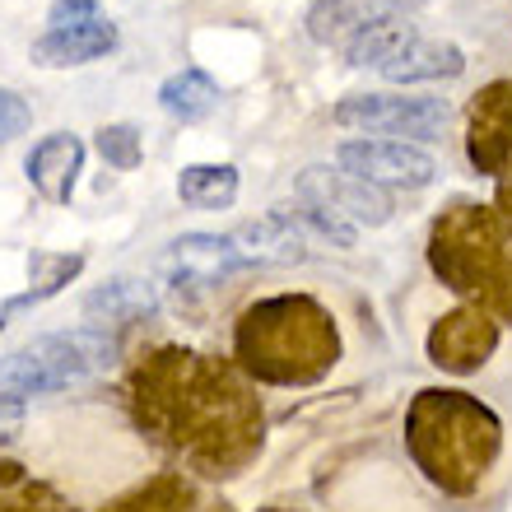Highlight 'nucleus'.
<instances>
[{
	"instance_id": "f03ea898",
	"label": "nucleus",
	"mask_w": 512,
	"mask_h": 512,
	"mask_svg": "<svg viewBox=\"0 0 512 512\" xmlns=\"http://www.w3.org/2000/svg\"><path fill=\"white\" fill-rule=\"evenodd\" d=\"M233 354L247 378L275 387H308L326 378L340 359L336 317L312 294H275L261 298L238 317Z\"/></svg>"
},
{
	"instance_id": "2eb2a0df",
	"label": "nucleus",
	"mask_w": 512,
	"mask_h": 512,
	"mask_svg": "<svg viewBox=\"0 0 512 512\" xmlns=\"http://www.w3.org/2000/svg\"><path fill=\"white\" fill-rule=\"evenodd\" d=\"M233 243L252 266H298V261H308V233L298 229L284 210L247 219L243 229L233 233Z\"/></svg>"
},
{
	"instance_id": "423d86ee",
	"label": "nucleus",
	"mask_w": 512,
	"mask_h": 512,
	"mask_svg": "<svg viewBox=\"0 0 512 512\" xmlns=\"http://www.w3.org/2000/svg\"><path fill=\"white\" fill-rule=\"evenodd\" d=\"M340 126L368 135H405L415 140H438L447 126V103L443 98H419V94H350L340 98L331 112Z\"/></svg>"
},
{
	"instance_id": "7ed1b4c3",
	"label": "nucleus",
	"mask_w": 512,
	"mask_h": 512,
	"mask_svg": "<svg viewBox=\"0 0 512 512\" xmlns=\"http://www.w3.org/2000/svg\"><path fill=\"white\" fill-rule=\"evenodd\" d=\"M499 419L466 391H419L405 415V447L447 494H471L499 457Z\"/></svg>"
},
{
	"instance_id": "6e6552de",
	"label": "nucleus",
	"mask_w": 512,
	"mask_h": 512,
	"mask_svg": "<svg viewBox=\"0 0 512 512\" xmlns=\"http://www.w3.org/2000/svg\"><path fill=\"white\" fill-rule=\"evenodd\" d=\"M298 201L317 205V210H331L336 219H345V224H364V229H382L391 219V196L382 187H373V182H364V177L354 173H340V168H326V163H312V168H303L294 182Z\"/></svg>"
},
{
	"instance_id": "412c9836",
	"label": "nucleus",
	"mask_w": 512,
	"mask_h": 512,
	"mask_svg": "<svg viewBox=\"0 0 512 512\" xmlns=\"http://www.w3.org/2000/svg\"><path fill=\"white\" fill-rule=\"evenodd\" d=\"M108 512H201V499H196V489H191L187 480L159 475V480H149L145 489L126 494L122 503H112Z\"/></svg>"
},
{
	"instance_id": "f3484780",
	"label": "nucleus",
	"mask_w": 512,
	"mask_h": 512,
	"mask_svg": "<svg viewBox=\"0 0 512 512\" xmlns=\"http://www.w3.org/2000/svg\"><path fill=\"white\" fill-rule=\"evenodd\" d=\"M219 98H224V89H219L205 70L187 66V70H173L168 80L159 84V108L173 117V122L191 126V122H205L210 112L219 108Z\"/></svg>"
},
{
	"instance_id": "4be33fe9",
	"label": "nucleus",
	"mask_w": 512,
	"mask_h": 512,
	"mask_svg": "<svg viewBox=\"0 0 512 512\" xmlns=\"http://www.w3.org/2000/svg\"><path fill=\"white\" fill-rule=\"evenodd\" d=\"M80 270H84L80 252H47V247H38V252H28V294L42 303V298L61 294Z\"/></svg>"
},
{
	"instance_id": "4468645a",
	"label": "nucleus",
	"mask_w": 512,
	"mask_h": 512,
	"mask_svg": "<svg viewBox=\"0 0 512 512\" xmlns=\"http://www.w3.org/2000/svg\"><path fill=\"white\" fill-rule=\"evenodd\" d=\"M159 312V294L149 280H131V275H112L98 289L84 294V322L89 326H135L149 322Z\"/></svg>"
},
{
	"instance_id": "5701e85b",
	"label": "nucleus",
	"mask_w": 512,
	"mask_h": 512,
	"mask_svg": "<svg viewBox=\"0 0 512 512\" xmlns=\"http://www.w3.org/2000/svg\"><path fill=\"white\" fill-rule=\"evenodd\" d=\"M94 149L103 154L108 168L131 173V168H140V159H145V135L135 131L131 122H112V126H103V131L94 135Z\"/></svg>"
},
{
	"instance_id": "39448f33",
	"label": "nucleus",
	"mask_w": 512,
	"mask_h": 512,
	"mask_svg": "<svg viewBox=\"0 0 512 512\" xmlns=\"http://www.w3.org/2000/svg\"><path fill=\"white\" fill-rule=\"evenodd\" d=\"M94 364L80 345V331H52V336H33L28 345L10 350L0 359V391L5 396H52V391L75 387L89 378Z\"/></svg>"
},
{
	"instance_id": "ddd939ff",
	"label": "nucleus",
	"mask_w": 512,
	"mask_h": 512,
	"mask_svg": "<svg viewBox=\"0 0 512 512\" xmlns=\"http://www.w3.org/2000/svg\"><path fill=\"white\" fill-rule=\"evenodd\" d=\"M117 47V24L112 19H89V24H66V28H47L42 38H33V66L42 70H70V66H89L98 56H108Z\"/></svg>"
},
{
	"instance_id": "20e7f679",
	"label": "nucleus",
	"mask_w": 512,
	"mask_h": 512,
	"mask_svg": "<svg viewBox=\"0 0 512 512\" xmlns=\"http://www.w3.org/2000/svg\"><path fill=\"white\" fill-rule=\"evenodd\" d=\"M503 256H512V243H503L485 215L452 219L447 229L438 224V238H433L438 275L461 294L512 312V266H503Z\"/></svg>"
},
{
	"instance_id": "6ab92c4d",
	"label": "nucleus",
	"mask_w": 512,
	"mask_h": 512,
	"mask_svg": "<svg viewBox=\"0 0 512 512\" xmlns=\"http://www.w3.org/2000/svg\"><path fill=\"white\" fill-rule=\"evenodd\" d=\"M238 187L243 177L233 163H187L177 173V196L191 210H229L238 201Z\"/></svg>"
},
{
	"instance_id": "c85d7f7f",
	"label": "nucleus",
	"mask_w": 512,
	"mask_h": 512,
	"mask_svg": "<svg viewBox=\"0 0 512 512\" xmlns=\"http://www.w3.org/2000/svg\"><path fill=\"white\" fill-rule=\"evenodd\" d=\"M270 512H294V508H270Z\"/></svg>"
},
{
	"instance_id": "1a4fd4ad",
	"label": "nucleus",
	"mask_w": 512,
	"mask_h": 512,
	"mask_svg": "<svg viewBox=\"0 0 512 512\" xmlns=\"http://www.w3.org/2000/svg\"><path fill=\"white\" fill-rule=\"evenodd\" d=\"M159 266H163V280L182 294V289L224 284L229 275L252 266V261L238 252L233 233H182V238L168 243V252L159 256Z\"/></svg>"
},
{
	"instance_id": "bb28decb",
	"label": "nucleus",
	"mask_w": 512,
	"mask_h": 512,
	"mask_svg": "<svg viewBox=\"0 0 512 512\" xmlns=\"http://www.w3.org/2000/svg\"><path fill=\"white\" fill-rule=\"evenodd\" d=\"M19 429H24V401L0 391V447L14 443V438H19Z\"/></svg>"
},
{
	"instance_id": "dca6fc26",
	"label": "nucleus",
	"mask_w": 512,
	"mask_h": 512,
	"mask_svg": "<svg viewBox=\"0 0 512 512\" xmlns=\"http://www.w3.org/2000/svg\"><path fill=\"white\" fill-rule=\"evenodd\" d=\"M461 70H466V52H461L457 42L424 38V33H419L391 66H382V80L387 84H433V80H457Z\"/></svg>"
},
{
	"instance_id": "9b49d317",
	"label": "nucleus",
	"mask_w": 512,
	"mask_h": 512,
	"mask_svg": "<svg viewBox=\"0 0 512 512\" xmlns=\"http://www.w3.org/2000/svg\"><path fill=\"white\" fill-rule=\"evenodd\" d=\"M80 168H84V140L75 131L42 135L24 159V173L33 182V191L52 205H70L75 182H80Z\"/></svg>"
},
{
	"instance_id": "aec40b11",
	"label": "nucleus",
	"mask_w": 512,
	"mask_h": 512,
	"mask_svg": "<svg viewBox=\"0 0 512 512\" xmlns=\"http://www.w3.org/2000/svg\"><path fill=\"white\" fill-rule=\"evenodd\" d=\"M0 512H75V508L56 489L33 480L24 466L0 461Z\"/></svg>"
},
{
	"instance_id": "a211bd4d",
	"label": "nucleus",
	"mask_w": 512,
	"mask_h": 512,
	"mask_svg": "<svg viewBox=\"0 0 512 512\" xmlns=\"http://www.w3.org/2000/svg\"><path fill=\"white\" fill-rule=\"evenodd\" d=\"M415 38H419V28L410 24V19H378V24L359 28V33L345 42V66L382 70V66H391Z\"/></svg>"
},
{
	"instance_id": "0eeeda50",
	"label": "nucleus",
	"mask_w": 512,
	"mask_h": 512,
	"mask_svg": "<svg viewBox=\"0 0 512 512\" xmlns=\"http://www.w3.org/2000/svg\"><path fill=\"white\" fill-rule=\"evenodd\" d=\"M336 168L340 173H354L373 182V187L391 191V187H405V191H419L438 182V159L429 149L410 145V140H373V135H354V140H340L336 145Z\"/></svg>"
},
{
	"instance_id": "9d476101",
	"label": "nucleus",
	"mask_w": 512,
	"mask_h": 512,
	"mask_svg": "<svg viewBox=\"0 0 512 512\" xmlns=\"http://www.w3.org/2000/svg\"><path fill=\"white\" fill-rule=\"evenodd\" d=\"M419 5L429 0H312L303 28L317 47H345L359 28L378 24V19H405Z\"/></svg>"
},
{
	"instance_id": "a878e982",
	"label": "nucleus",
	"mask_w": 512,
	"mask_h": 512,
	"mask_svg": "<svg viewBox=\"0 0 512 512\" xmlns=\"http://www.w3.org/2000/svg\"><path fill=\"white\" fill-rule=\"evenodd\" d=\"M98 19V0H56L47 14V28H66V24H89Z\"/></svg>"
},
{
	"instance_id": "cd10ccee",
	"label": "nucleus",
	"mask_w": 512,
	"mask_h": 512,
	"mask_svg": "<svg viewBox=\"0 0 512 512\" xmlns=\"http://www.w3.org/2000/svg\"><path fill=\"white\" fill-rule=\"evenodd\" d=\"M33 303H38V298H33V294H14V298H5V303H0V331L10 326V317H19V312H24V308H33Z\"/></svg>"
},
{
	"instance_id": "f257e3e1",
	"label": "nucleus",
	"mask_w": 512,
	"mask_h": 512,
	"mask_svg": "<svg viewBox=\"0 0 512 512\" xmlns=\"http://www.w3.org/2000/svg\"><path fill=\"white\" fill-rule=\"evenodd\" d=\"M140 429L196 475H238L261 457L266 415L238 368L196 350H154L131 373Z\"/></svg>"
},
{
	"instance_id": "f8f14e48",
	"label": "nucleus",
	"mask_w": 512,
	"mask_h": 512,
	"mask_svg": "<svg viewBox=\"0 0 512 512\" xmlns=\"http://www.w3.org/2000/svg\"><path fill=\"white\" fill-rule=\"evenodd\" d=\"M494 345H499V331L480 312H452L429 331V359L438 368H452V373L480 368L494 354Z\"/></svg>"
},
{
	"instance_id": "b1692460",
	"label": "nucleus",
	"mask_w": 512,
	"mask_h": 512,
	"mask_svg": "<svg viewBox=\"0 0 512 512\" xmlns=\"http://www.w3.org/2000/svg\"><path fill=\"white\" fill-rule=\"evenodd\" d=\"M284 215L294 219V224H298L303 233H308V238H322V243L340 247V252H350L354 238H359V229H354V224H345V219H336L331 210H317V205H308V201L289 205Z\"/></svg>"
},
{
	"instance_id": "393cba45",
	"label": "nucleus",
	"mask_w": 512,
	"mask_h": 512,
	"mask_svg": "<svg viewBox=\"0 0 512 512\" xmlns=\"http://www.w3.org/2000/svg\"><path fill=\"white\" fill-rule=\"evenodd\" d=\"M28 126H33V108H28L14 89H5V84H0V145H5V140H14V135H24Z\"/></svg>"
}]
</instances>
